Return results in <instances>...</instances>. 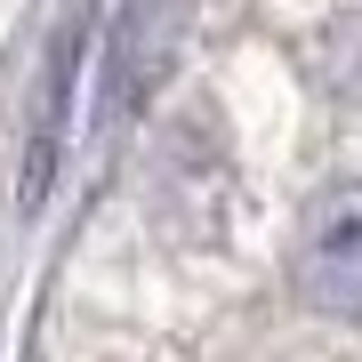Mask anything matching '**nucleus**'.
Segmentation results:
<instances>
[{
  "instance_id": "f257e3e1",
  "label": "nucleus",
  "mask_w": 362,
  "mask_h": 362,
  "mask_svg": "<svg viewBox=\"0 0 362 362\" xmlns=\"http://www.w3.org/2000/svg\"><path fill=\"white\" fill-rule=\"evenodd\" d=\"M290 282L306 306L362 322V185H330L290 242Z\"/></svg>"
}]
</instances>
